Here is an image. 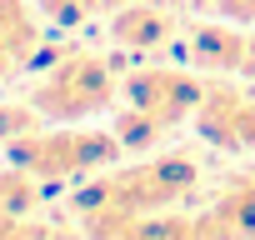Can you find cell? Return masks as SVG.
Here are the masks:
<instances>
[{"label":"cell","instance_id":"obj_11","mask_svg":"<svg viewBox=\"0 0 255 240\" xmlns=\"http://www.w3.org/2000/svg\"><path fill=\"white\" fill-rule=\"evenodd\" d=\"M35 205H40V180L25 165L0 170V210H5V215H30Z\"/></svg>","mask_w":255,"mask_h":240},{"label":"cell","instance_id":"obj_2","mask_svg":"<svg viewBox=\"0 0 255 240\" xmlns=\"http://www.w3.org/2000/svg\"><path fill=\"white\" fill-rule=\"evenodd\" d=\"M110 90H115V80H110L105 60H95V55H65L35 85L30 105L40 115H50V120H80V115L110 105Z\"/></svg>","mask_w":255,"mask_h":240},{"label":"cell","instance_id":"obj_15","mask_svg":"<svg viewBox=\"0 0 255 240\" xmlns=\"http://www.w3.org/2000/svg\"><path fill=\"white\" fill-rule=\"evenodd\" d=\"M10 70H15V55H10V50H0V80H5Z\"/></svg>","mask_w":255,"mask_h":240},{"label":"cell","instance_id":"obj_14","mask_svg":"<svg viewBox=\"0 0 255 240\" xmlns=\"http://www.w3.org/2000/svg\"><path fill=\"white\" fill-rule=\"evenodd\" d=\"M240 75L255 80V35H250V45H245V65H240Z\"/></svg>","mask_w":255,"mask_h":240},{"label":"cell","instance_id":"obj_8","mask_svg":"<svg viewBox=\"0 0 255 240\" xmlns=\"http://www.w3.org/2000/svg\"><path fill=\"white\" fill-rule=\"evenodd\" d=\"M110 130H115V140H120L125 150H155L160 135L175 130V125H170V120H160V115H150V110H140V105H130V110L115 115Z\"/></svg>","mask_w":255,"mask_h":240},{"label":"cell","instance_id":"obj_3","mask_svg":"<svg viewBox=\"0 0 255 240\" xmlns=\"http://www.w3.org/2000/svg\"><path fill=\"white\" fill-rule=\"evenodd\" d=\"M195 180H200V165L190 155H155L140 170L110 175V200L130 205L135 215H155V210H170L175 200H185L195 190Z\"/></svg>","mask_w":255,"mask_h":240},{"label":"cell","instance_id":"obj_9","mask_svg":"<svg viewBox=\"0 0 255 240\" xmlns=\"http://www.w3.org/2000/svg\"><path fill=\"white\" fill-rule=\"evenodd\" d=\"M0 50H10L15 60L35 55V20L20 0H0Z\"/></svg>","mask_w":255,"mask_h":240},{"label":"cell","instance_id":"obj_10","mask_svg":"<svg viewBox=\"0 0 255 240\" xmlns=\"http://www.w3.org/2000/svg\"><path fill=\"white\" fill-rule=\"evenodd\" d=\"M215 215H220L240 240H255V180H235V185L215 200Z\"/></svg>","mask_w":255,"mask_h":240},{"label":"cell","instance_id":"obj_6","mask_svg":"<svg viewBox=\"0 0 255 240\" xmlns=\"http://www.w3.org/2000/svg\"><path fill=\"white\" fill-rule=\"evenodd\" d=\"M175 10H165V5H150V0H135V5H125L115 20H110V40L115 45H125V50H135V55H145V50H160L170 35H175Z\"/></svg>","mask_w":255,"mask_h":240},{"label":"cell","instance_id":"obj_1","mask_svg":"<svg viewBox=\"0 0 255 240\" xmlns=\"http://www.w3.org/2000/svg\"><path fill=\"white\" fill-rule=\"evenodd\" d=\"M10 165H25L35 180H80L115 160V130H60V135H20L5 145Z\"/></svg>","mask_w":255,"mask_h":240},{"label":"cell","instance_id":"obj_4","mask_svg":"<svg viewBox=\"0 0 255 240\" xmlns=\"http://www.w3.org/2000/svg\"><path fill=\"white\" fill-rule=\"evenodd\" d=\"M195 130L210 145L225 150H255V95L230 85H205V100L195 105Z\"/></svg>","mask_w":255,"mask_h":240},{"label":"cell","instance_id":"obj_13","mask_svg":"<svg viewBox=\"0 0 255 240\" xmlns=\"http://www.w3.org/2000/svg\"><path fill=\"white\" fill-rule=\"evenodd\" d=\"M220 20H255V0H210Z\"/></svg>","mask_w":255,"mask_h":240},{"label":"cell","instance_id":"obj_7","mask_svg":"<svg viewBox=\"0 0 255 240\" xmlns=\"http://www.w3.org/2000/svg\"><path fill=\"white\" fill-rule=\"evenodd\" d=\"M245 45H250V35L235 30L230 20H205V25H195L190 40H185L190 65H200V70H220V75H230V70L245 65Z\"/></svg>","mask_w":255,"mask_h":240},{"label":"cell","instance_id":"obj_5","mask_svg":"<svg viewBox=\"0 0 255 240\" xmlns=\"http://www.w3.org/2000/svg\"><path fill=\"white\" fill-rule=\"evenodd\" d=\"M125 100L170 120V125H180V120L195 115V105L205 100V85L190 75V70H135L130 80H125Z\"/></svg>","mask_w":255,"mask_h":240},{"label":"cell","instance_id":"obj_16","mask_svg":"<svg viewBox=\"0 0 255 240\" xmlns=\"http://www.w3.org/2000/svg\"><path fill=\"white\" fill-rule=\"evenodd\" d=\"M100 5H125V0H100Z\"/></svg>","mask_w":255,"mask_h":240},{"label":"cell","instance_id":"obj_12","mask_svg":"<svg viewBox=\"0 0 255 240\" xmlns=\"http://www.w3.org/2000/svg\"><path fill=\"white\" fill-rule=\"evenodd\" d=\"M35 105H0V145H10V140H20V135H30V125H35Z\"/></svg>","mask_w":255,"mask_h":240}]
</instances>
